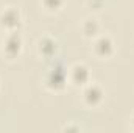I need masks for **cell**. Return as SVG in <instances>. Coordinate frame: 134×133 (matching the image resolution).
Segmentation results:
<instances>
[{"label":"cell","instance_id":"5b68a950","mask_svg":"<svg viewBox=\"0 0 134 133\" xmlns=\"http://www.w3.org/2000/svg\"><path fill=\"white\" fill-rule=\"evenodd\" d=\"M92 52L98 60H109L115 53V42L109 34H98L92 42Z\"/></svg>","mask_w":134,"mask_h":133},{"label":"cell","instance_id":"8fae6325","mask_svg":"<svg viewBox=\"0 0 134 133\" xmlns=\"http://www.w3.org/2000/svg\"><path fill=\"white\" fill-rule=\"evenodd\" d=\"M64 130H80V127H64Z\"/></svg>","mask_w":134,"mask_h":133},{"label":"cell","instance_id":"6da1fadb","mask_svg":"<svg viewBox=\"0 0 134 133\" xmlns=\"http://www.w3.org/2000/svg\"><path fill=\"white\" fill-rule=\"evenodd\" d=\"M69 83V78H67V69L63 64H55L52 66L45 77H44V86L48 89V91H63L66 88V85Z\"/></svg>","mask_w":134,"mask_h":133},{"label":"cell","instance_id":"8992f818","mask_svg":"<svg viewBox=\"0 0 134 133\" xmlns=\"http://www.w3.org/2000/svg\"><path fill=\"white\" fill-rule=\"evenodd\" d=\"M58 50H59V42L50 36V34H44L37 39L36 42V52L41 58L50 61V60H55V57L58 55Z\"/></svg>","mask_w":134,"mask_h":133},{"label":"cell","instance_id":"7c38bea8","mask_svg":"<svg viewBox=\"0 0 134 133\" xmlns=\"http://www.w3.org/2000/svg\"><path fill=\"white\" fill-rule=\"evenodd\" d=\"M131 121H133V130H134V113H133V117H131Z\"/></svg>","mask_w":134,"mask_h":133},{"label":"cell","instance_id":"3957f363","mask_svg":"<svg viewBox=\"0 0 134 133\" xmlns=\"http://www.w3.org/2000/svg\"><path fill=\"white\" fill-rule=\"evenodd\" d=\"M24 25L22 13L14 6H6L0 11V28L6 33L9 32H20Z\"/></svg>","mask_w":134,"mask_h":133},{"label":"cell","instance_id":"277c9868","mask_svg":"<svg viewBox=\"0 0 134 133\" xmlns=\"http://www.w3.org/2000/svg\"><path fill=\"white\" fill-rule=\"evenodd\" d=\"M67 78H69V83L72 86L81 89L92 81V74H91V69L87 64L75 63L67 69Z\"/></svg>","mask_w":134,"mask_h":133},{"label":"cell","instance_id":"9c48e42d","mask_svg":"<svg viewBox=\"0 0 134 133\" xmlns=\"http://www.w3.org/2000/svg\"><path fill=\"white\" fill-rule=\"evenodd\" d=\"M64 2L66 0H41V6L44 8V11L55 14V13H58V11L63 9Z\"/></svg>","mask_w":134,"mask_h":133},{"label":"cell","instance_id":"7a4b0ae2","mask_svg":"<svg viewBox=\"0 0 134 133\" xmlns=\"http://www.w3.org/2000/svg\"><path fill=\"white\" fill-rule=\"evenodd\" d=\"M22 50H24V38L20 32H9L2 42V55L6 60L13 61L20 57Z\"/></svg>","mask_w":134,"mask_h":133},{"label":"cell","instance_id":"ba28073f","mask_svg":"<svg viewBox=\"0 0 134 133\" xmlns=\"http://www.w3.org/2000/svg\"><path fill=\"white\" fill-rule=\"evenodd\" d=\"M100 30H101L100 22L94 17H89L81 24V33L86 39H95L98 34H101Z\"/></svg>","mask_w":134,"mask_h":133},{"label":"cell","instance_id":"30bf717a","mask_svg":"<svg viewBox=\"0 0 134 133\" xmlns=\"http://www.w3.org/2000/svg\"><path fill=\"white\" fill-rule=\"evenodd\" d=\"M86 5L89 9H94V11H98L103 8L104 5V0H86Z\"/></svg>","mask_w":134,"mask_h":133},{"label":"cell","instance_id":"52a82bcc","mask_svg":"<svg viewBox=\"0 0 134 133\" xmlns=\"http://www.w3.org/2000/svg\"><path fill=\"white\" fill-rule=\"evenodd\" d=\"M81 100L86 106L89 108H95L101 105V102L104 100V89L101 88L98 83H89L84 88H81Z\"/></svg>","mask_w":134,"mask_h":133}]
</instances>
